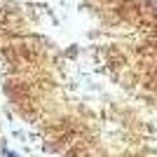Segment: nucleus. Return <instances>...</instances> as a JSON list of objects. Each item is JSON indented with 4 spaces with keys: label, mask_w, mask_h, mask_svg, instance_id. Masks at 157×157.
<instances>
[{
    "label": "nucleus",
    "mask_w": 157,
    "mask_h": 157,
    "mask_svg": "<svg viewBox=\"0 0 157 157\" xmlns=\"http://www.w3.org/2000/svg\"><path fill=\"white\" fill-rule=\"evenodd\" d=\"M5 157H19V155H14V152H7V150H5Z\"/></svg>",
    "instance_id": "obj_1"
}]
</instances>
